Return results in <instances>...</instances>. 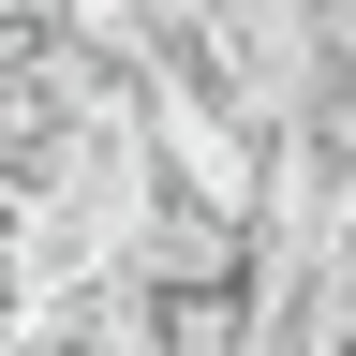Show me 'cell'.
Instances as JSON below:
<instances>
[{"label": "cell", "instance_id": "obj_1", "mask_svg": "<svg viewBox=\"0 0 356 356\" xmlns=\"http://www.w3.org/2000/svg\"><path fill=\"white\" fill-rule=\"evenodd\" d=\"M134 356H252V267L238 282H134Z\"/></svg>", "mask_w": 356, "mask_h": 356}, {"label": "cell", "instance_id": "obj_2", "mask_svg": "<svg viewBox=\"0 0 356 356\" xmlns=\"http://www.w3.org/2000/svg\"><path fill=\"white\" fill-rule=\"evenodd\" d=\"M44 297V267H30V208H0V327Z\"/></svg>", "mask_w": 356, "mask_h": 356}]
</instances>
